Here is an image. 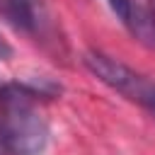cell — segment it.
Wrapping results in <instances>:
<instances>
[{
	"mask_svg": "<svg viewBox=\"0 0 155 155\" xmlns=\"http://www.w3.org/2000/svg\"><path fill=\"white\" fill-rule=\"evenodd\" d=\"M2 17L19 31L41 34L46 27V7L44 0H0Z\"/></svg>",
	"mask_w": 155,
	"mask_h": 155,
	"instance_id": "obj_3",
	"label": "cell"
},
{
	"mask_svg": "<svg viewBox=\"0 0 155 155\" xmlns=\"http://www.w3.org/2000/svg\"><path fill=\"white\" fill-rule=\"evenodd\" d=\"M107 2H109L111 12L121 19V24L131 29L133 36H138L140 41L155 46V27H153L148 12H143L133 0H107Z\"/></svg>",
	"mask_w": 155,
	"mask_h": 155,
	"instance_id": "obj_4",
	"label": "cell"
},
{
	"mask_svg": "<svg viewBox=\"0 0 155 155\" xmlns=\"http://www.w3.org/2000/svg\"><path fill=\"white\" fill-rule=\"evenodd\" d=\"M10 56H12V48H10V44L0 36V61H7Z\"/></svg>",
	"mask_w": 155,
	"mask_h": 155,
	"instance_id": "obj_5",
	"label": "cell"
},
{
	"mask_svg": "<svg viewBox=\"0 0 155 155\" xmlns=\"http://www.w3.org/2000/svg\"><path fill=\"white\" fill-rule=\"evenodd\" d=\"M82 63L102 85L119 92L128 102L148 109L155 116V80L136 73L131 65H126L102 51H87L82 56Z\"/></svg>",
	"mask_w": 155,
	"mask_h": 155,
	"instance_id": "obj_2",
	"label": "cell"
},
{
	"mask_svg": "<svg viewBox=\"0 0 155 155\" xmlns=\"http://www.w3.org/2000/svg\"><path fill=\"white\" fill-rule=\"evenodd\" d=\"M44 92L34 85H0V148L5 155H41L48 143V124L39 111Z\"/></svg>",
	"mask_w": 155,
	"mask_h": 155,
	"instance_id": "obj_1",
	"label": "cell"
}]
</instances>
